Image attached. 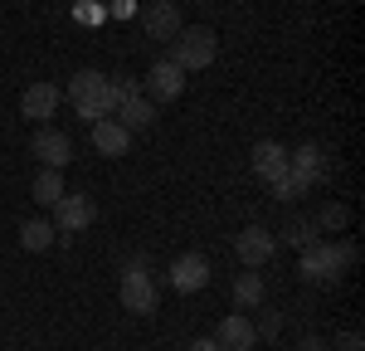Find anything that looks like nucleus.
Returning a JSON list of instances; mask_svg holds the SVG:
<instances>
[{
    "label": "nucleus",
    "instance_id": "412c9836",
    "mask_svg": "<svg viewBox=\"0 0 365 351\" xmlns=\"http://www.w3.org/2000/svg\"><path fill=\"white\" fill-rule=\"evenodd\" d=\"M317 230H327V234H336V230H346L351 225V205H341V200H331V205H322V215L312 220Z\"/></svg>",
    "mask_w": 365,
    "mask_h": 351
},
{
    "label": "nucleus",
    "instance_id": "bb28decb",
    "mask_svg": "<svg viewBox=\"0 0 365 351\" xmlns=\"http://www.w3.org/2000/svg\"><path fill=\"white\" fill-rule=\"evenodd\" d=\"M297 351H327V342H322V337H302V347Z\"/></svg>",
    "mask_w": 365,
    "mask_h": 351
},
{
    "label": "nucleus",
    "instance_id": "f8f14e48",
    "mask_svg": "<svg viewBox=\"0 0 365 351\" xmlns=\"http://www.w3.org/2000/svg\"><path fill=\"white\" fill-rule=\"evenodd\" d=\"M249 166H253V176H258L263 185H273V180L287 171V146L282 142H258L253 156H249Z\"/></svg>",
    "mask_w": 365,
    "mask_h": 351
},
{
    "label": "nucleus",
    "instance_id": "f03ea898",
    "mask_svg": "<svg viewBox=\"0 0 365 351\" xmlns=\"http://www.w3.org/2000/svg\"><path fill=\"white\" fill-rule=\"evenodd\" d=\"M68 98H73V113L88 117V122H98V117H108L117 108L113 78H108L103 68H78V73L68 78Z\"/></svg>",
    "mask_w": 365,
    "mask_h": 351
},
{
    "label": "nucleus",
    "instance_id": "0eeeda50",
    "mask_svg": "<svg viewBox=\"0 0 365 351\" xmlns=\"http://www.w3.org/2000/svg\"><path fill=\"white\" fill-rule=\"evenodd\" d=\"M180 93H185V73H180V63L161 58V63L146 68V98H151V103H175Z\"/></svg>",
    "mask_w": 365,
    "mask_h": 351
},
{
    "label": "nucleus",
    "instance_id": "b1692460",
    "mask_svg": "<svg viewBox=\"0 0 365 351\" xmlns=\"http://www.w3.org/2000/svg\"><path fill=\"white\" fill-rule=\"evenodd\" d=\"M278 327H282V317H278V312H273V307L263 312V322H253V332H258L263 342H273V337H278Z\"/></svg>",
    "mask_w": 365,
    "mask_h": 351
},
{
    "label": "nucleus",
    "instance_id": "a211bd4d",
    "mask_svg": "<svg viewBox=\"0 0 365 351\" xmlns=\"http://www.w3.org/2000/svg\"><path fill=\"white\" fill-rule=\"evenodd\" d=\"M263 297H268V288H263L258 268H249V273L234 283V307H239V312H244V307H263Z\"/></svg>",
    "mask_w": 365,
    "mask_h": 351
},
{
    "label": "nucleus",
    "instance_id": "6e6552de",
    "mask_svg": "<svg viewBox=\"0 0 365 351\" xmlns=\"http://www.w3.org/2000/svg\"><path fill=\"white\" fill-rule=\"evenodd\" d=\"M141 29H146L151 39H175V34H180V5H175V0H151V5L141 10Z\"/></svg>",
    "mask_w": 365,
    "mask_h": 351
},
{
    "label": "nucleus",
    "instance_id": "2eb2a0df",
    "mask_svg": "<svg viewBox=\"0 0 365 351\" xmlns=\"http://www.w3.org/2000/svg\"><path fill=\"white\" fill-rule=\"evenodd\" d=\"M117 122H122V127H127V132H146V127H151V122H156V103H151V98H122V103H117Z\"/></svg>",
    "mask_w": 365,
    "mask_h": 351
},
{
    "label": "nucleus",
    "instance_id": "423d86ee",
    "mask_svg": "<svg viewBox=\"0 0 365 351\" xmlns=\"http://www.w3.org/2000/svg\"><path fill=\"white\" fill-rule=\"evenodd\" d=\"M98 220V205L88 200V195H73V190H63V200L54 205V234H78V230H88Z\"/></svg>",
    "mask_w": 365,
    "mask_h": 351
},
{
    "label": "nucleus",
    "instance_id": "5701e85b",
    "mask_svg": "<svg viewBox=\"0 0 365 351\" xmlns=\"http://www.w3.org/2000/svg\"><path fill=\"white\" fill-rule=\"evenodd\" d=\"M137 93H141V83L132 78V73H117V78H113V98H117V103H122V98H137Z\"/></svg>",
    "mask_w": 365,
    "mask_h": 351
},
{
    "label": "nucleus",
    "instance_id": "9b49d317",
    "mask_svg": "<svg viewBox=\"0 0 365 351\" xmlns=\"http://www.w3.org/2000/svg\"><path fill=\"white\" fill-rule=\"evenodd\" d=\"M170 283L180 292H200L210 283V259L205 254H180V259L170 263Z\"/></svg>",
    "mask_w": 365,
    "mask_h": 351
},
{
    "label": "nucleus",
    "instance_id": "6ab92c4d",
    "mask_svg": "<svg viewBox=\"0 0 365 351\" xmlns=\"http://www.w3.org/2000/svg\"><path fill=\"white\" fill-rule=\"evenodd\" d=\"M34 200L44 205V210H54V205L63 200V171H54V166H44V171L34 176Z\"/></svg>",
    "mask_w": 365,
    "mask_h": 351
},
{
    "label": "nucleus",
    "instance_id": "39448f33",
    "mask_svg": "<svg viewBox=\"0 0 365 351\" xmlns=\"http://www.w3.org/2000/svg\"><path fill=\"white\" fill-rule=\"evenodd\" d=\"M234 254H239V263H249V268H263V263L278 254V239H273V230H263V225H244V230L234 234Z\"/></svg>",
    "mask_w": 365,
    "mask_h": 351
},
{
    "label": "nucleus",
    "instance_id": "1a4fd4ad",
    "mask_svg": "<svg viewBox=\"0 0 365 351\" xmlns=\"http://www.w3.org/2000/svg\"><path fill=\"white\" fill-rule=\"evenodd\" d=\"M34 156H39V166H54V171H63L68 161H73V142L63 137V132H54V127H39L34 132Z\"/></svg>",
    "mask_w": 365,
    "mask_h": 351
},
{
    "label": "nucleus",
    "instance_id": "20e7f679",
    "mask_svg": "<svg viewBox=\"0 0 365 351\" xmlns=\"http://www.w3.org/2000/svg\"><path fill=\"white\" fill-rule=\"evenodd\" d=\"M122 307L127 312H137V317H151L156 307H161V292H156V283H151V273H146V254L141 259H127V268H122Z\"/></svg>",
    "mask_w": 365,
    "mask_h": 351
},
{
    "label": "nucleus",
    "instance_id": "f257e3e1",
    "mask_svg": "<svg viewBox=\"0 0 365 351\" xmlns=\"http://www.w3.org/2000/svg\"><path fill=\"white\" fill-rule=\"evenodd\" d=\"M356 244L351 239H341V244H312V249H302V263H297V273H302V283H312V288H331L341 273L356 263Z\"/></svg>",
    "mask_w": 365,
    "mask_h": 351
},
{
    "label": "nucleus",
    "instance_id": "f3484780",
    "mask_svg": "<svg viewBox=\"0 0 365 351\" xmlns=\"http://www.w3.org/2000/svg\"><path fill=\"white\" fill-rule=\"evenodd\" d=\"M54 225H49V220H25V225H20V244H25L29 254H44V249H54Z\"/></svg>",
    "mask_w": 365,
    "mask_h": 351
},
{
    "label": "nucleus",
    "instance_id": "a878e982",
    "mask_svg": "<svg viewBox=\"0 0 365 351\" xmlns=\"http://www.w3.org/2000/svg\"><path fill=\"white\" fill-rule=\"evenodd\" d=\"M190 351H225L215 337H200V342H190Z\"/></svg>",
    "mask_w": 365,
    "mask_h": 351
},
{
    "label": "nucleus",
    "instance_id": "7ed1b4c3",
    "mask_svg": "<svg viewBox=\"0 0 365 351\" xmlns=\"http://www.w3.org/2000/svg\"><path fill=\"white\" fill-rule=\"evenodd\" d=\"M220 58V34L210 25H180L175 34V54L170 63H180V73H200V68H210Z\"/></svg>",
    "mask_w": 365,
    "mask_h": 351
},
{
    "label": "nucleus",
    "instance_id": "393cba45",
    "mask_svg": "<svg viewBox=\"0 0 365 351\" xmlns=\"http://www.w3.org/2000/svg\"><path fill=\"white\" fill-rule=\"evenodd\" d=\"M336 347L341 351H365V342H361V332L351 327V332H336Z\"/></svg>",
    "mask_w": 365,
    "mask_h": 351
},
{
    "label": "nucleus",
    "instance_id": "aec40b11",
    "mask_svg": "<svg viewBox=\"0 0 365 351\" xmlns=\"http://www.w3.org/2000/svg\"><path fill=\"white\" fill-rule=\"evenodd\" d=\"M268 190H273V195H278V200H302V195H307L312 185L307 180H302V176L292 171V166H287V171L278 176V180H273V185H268Z\"/></svg>",
    "mask_w": 365,
    "mask_h": 351
},
{
    "label": "nucleus",
    "instance_id": "4be33fe9",
    "mask_svg": "<svg viewBox=\"0 0 365 351\" xmlns=\"http://www.w3.org/2000/svg\"><path fill=\"white\" fill-rule=\"evenodd\" d=\"M317 225H312V220H292V225H287V234H282V239H287V244H292V249H297V254H302V249H312V244H317Z\"/></svg>",
    "mask_w": 365,
    "mask_h": 351
},
{
    "label": "nucleus",
    "instance_id": "dca6fc26",
    "mask_svg": "<svg viewBox=\"0 0 365 351\" xmlns=\"http://www.w3.org/2000/svg\"><path fill=\"white\" fill-rule=\"evenodd\" d=\"M287 166L302 176L307 185H317L322 180V171H327V156H322V146H312V142H302L297 151H287Z\"/></svg>",
    "mask_w": 365,
    "mask_h": 351
},
{
    "label": "nucleus",
    "instance_id": "ddd939ff",
    "mask_svg": "<svg viewBox=\"0 0 365 351\" xmlns=\"http://www.w3.org/2000/svg\"><path fill=\"white\" fill-rule=\"evenodd\" d=\"M93 146H98L103 156H122V151L132 146V132H127L117 117H98V122H93Z\"/></svg>",
    "mask_w": 365,
    "mask_h": 351
},
{
    "label": "nucleus",
    "instance_id": "9d476101",
    "mask_svg": "<svg viewBox=\"0 0 365 351\" xmlns=\"http://www.w3.org/2000/svg\"><path fill=\"white\" fill-rule=\"evenodd\" d=\"M58 103H63V93H58L54 83H29L25 98H20V113H25L29 122H49V117L58 113Z\"/></svg>",
    "mask_w": 365,
    "mask_h": 351
},
{
    "label": "nucleus",
    "instance_id": "4468645a",
    "mask_svg": "<svg viewBox=\"0 0 365 351\" xmlns=\"http://www.w3.org/2000/svg\"><path fill=\"white\" fill-rule=\"evenodd\" d=\"M225 351H253V342H258V332H253V322L244 317V312H229L225 322H220V337H215Z\"/></svg>",
    "mask_w": 365,
    "mask_h": 351
}]
</instances>
